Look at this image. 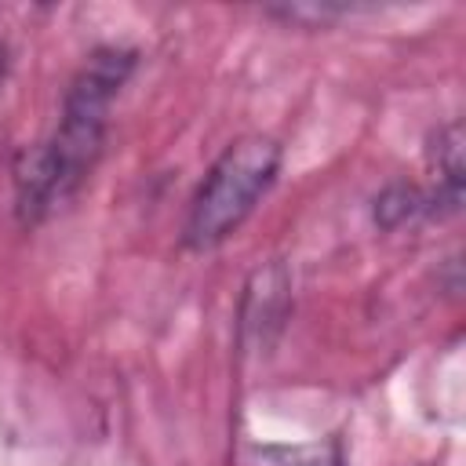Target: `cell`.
I'll return each mask as SVG.
<instances>
[{"label": "cell", "instance_id": "6da1fadb", "mask_svg": "<svg viewBox=\"0 0 466 466\" xmlns=\"http://www.w3.org/2000/svg\"><path fill=\"white\" fill-rule=\"evenodd\" d=\"M135 66V47L106 44L95 47L73 73L55 127L47 131V138L22 149L15 160V211L25 226L44 222L91 178L106 149L113 106L124 84L131 80Z\"/></svg>", "mask_w": 466, "mask_h": 466}, {"label": "cell", "instance_id": "7a4b0ae2", "mask_svg": "<svg viewBox=\"0 0 466 466\" xmlns=\"http://www.w3.org/2000/svg\"><path fill=\"white\" fill-rule=\"evenodd\" d=\"M284 167V146L273 135L251 131L233 138L204 171L197 182L186 222H182V244L189 251H215L226 244L266 200V193L277 186Z\"/></svg>", "mask_w": 466, "mask_h": 466}, {"label": "cell", "instance_id": "3957f363", "mask_svg": "<svg viewBox=\"0 0 466 466\" xmlns=\"http://www.w3.org/2000/svg\"><path fill=\"white\" fill-rule=\"evenodd\" d=\"M426 171L430 182L426 200H430V215L433 218H448L459 211L462 204V186H466V164H462V124L448 120L441 124L430 142H426Z\"/></svg>", "mask_w": 466, "mask_h": 466}, {"label": "cell", "instance_id": "277c9868", "mask_svg": "<svg viewBox=\"0 0 466 466\" xmlns=\"http://www.w3.org/2000/svg\"><path fill=\"white\" fill-rule=\"evenodd\" d=\"M375 226L379 229H400L415 218H433L430 215V200H426V189L419 182H386L375 197Z\"/></svg>", "mask_w": 466, "mask_h": 466}, {"label": "cell", "instance_id": "5b68a950", "mask_svg": "<svg viewBox=\"0 0 466 466\" xmlns=\"http://www.w3.org/2000/svg\"><path fill=\"white\" fill-rule=\"evenodd\" d=\"M258 466H342L335 444H299V448H262Z\"/></svg>", "mask_w": 466, "mask_h": 466}, {"label": "cell", "instance_id": "8992f818", "mask_svg": "<svg viewBox=\"0 0 466 466\" xmlns=\"http://www.w3.org/2000/svg\"><path fill=\"white\" fill-rule=\"evenodd\" d=\"M7 69H11V47L0 40V87H4V80H7Z\"/></svg>", "mask_w": 466, "mask_h": 466}]
</instances>
